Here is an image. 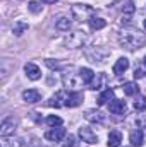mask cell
<instances>
[{
    "mask_svg": "<svg viewBox=\"0 0 146 147\" xmlns=\"http://www.w3.org/2000/svg\"><path fill=\"white\" fill-rule=\"evenodd\" d=\"M134 108L136 110H146V98H143V96H139L138 94V98H136V101H134Z\"/></svg>",
    "mask_w": 146,
    "mask_h": 147,
    "instance_id": "cell-27",
    "label": "cell"
},
{
    "mask_svg": "<svg viewBox=\"0 0 146 147\" xmlns=\"http://www.w3.org/2000/svg\"><path fill=\"white\" fill-rule=\"evenodd\" d=\"M84 118L91 123H103L105 121V115L102 111H96V110H88L84 113Z\"/></svg>",
    "mask_w": 146,
    "mask_h": 147,
    "instance_id": "cell-11",
    "label": "cell"
},
{
    "mask_svg": "<svg viewBox=\"0 0 146 147\" xmlns=\"http://www.w3.org/2000/svg\"><path fill=\"white\" fill-rule=\"evenodd\" d=\"M105 82H107V75H105V74H98V75H96V79H93V82L89 84V89H93V91L102 89Z\"/></svg>",
    "mask_w": 146,
    "mask_h": 147,
    "instance_id": "cell-20",
    "label": "cell"
},
{
    "mask_svg": "<svg viewBox=\"0 0 146 147\" xmlns=\"http://www.w3.org/2000/svg\"><path fill=\"white\" fill-rule=\"evenodd\" d=\"M136 125L139 128H146V110H141L136 115Z\"/></svg>",
    "mask_w": 146,
    "mask_h": 147,
    "instance_id": "cell-25",
    "label": "cell"
},
{
    "mask_svg": "<svg viewBox=\"0 0 146 147\" xmlns=\"http://www.w3.org/2000/svg\"><path fill=\"white\" fill-rule=\"evenodd\" d=\"M124 12H127V14H132V12H134V0H127V2H126Z\"/></svg>",
    "mask_w": 146,
    "mask_h": 147,
    "instance_id": "cell-28",
    "label": "cell"
},
{
    "mask_svg": "<svg viewBox=\"0 0 146 147\" xmlns=\"http://www.w3.org/2000/svg\"><path fill=\"white\" fill-rule=\"evenodd\" d=\"M79 137H81L83 142H86V144H96V142H98L96 134H95L91 128H88V127H81V128H79Z\"/></svg>",
    "mask_w": 146,
    "mask_h": 147,
    "instance_id": "cell-9",
    "label": "cell"
},
{
    "mask_svg": "<svg viewBox=\"0 0 146 147\" xmlns=\"http://www.w3.org/2000/svg\"><path fill=\"white\" fill-rule=\"evenodd\" d=\"M26 31H28V24H26V22H16L14 28H12V33H14L16 36H21V34H24Z\"/></svg>",
    "mask_w": 146,
    "mask_h": 147,
    "instance_id": "cell-24",
    "label": "cell"
},
{
    "mask_svg": "<svg viewBox=\"0 0 146 147\" xmlns=\"http://www.w3.org/2000/svg\"><path fill=\"white\" fill-rule=\"evenodd\" d=\"M127 69H129V60H127L126 57H120V58L115 62V65H113V74H115V75H120V74L126 72Z\"/></svg>",
    "mask_w": 146,
    "mask_h": 147,
    "instance_id": "cell-17",
    "label": "cell"
},
{
    "mask_svg": "<svg viewBox=\"0 0 146 147\" xmlns=\"http://www.w3.org/2000/svg\"><path fill=\"white\" fill-rule=\"evenodd\" d=\"M108 101H113V91H112L110 87L108 89H105V91L100 94V98H98V105H100V106H105Z\"/></svg>",
    "mask_w": 146,
    "mask_h": 147,
    "instance_id": "cell-21",
    "label": "cell"
},
{
    "mask_svg": "<svg viewBox=\"0 0 146 147\" xmlns=\"http://www.w3.org/2000/svg\"><path fill=\"white\" fill-rule=\"evenodd\" d=\"M89 26H91V29H103L105 26H107V22H105V19H102V17H96V16H93L91 19H89Z\"/></svg>",
    "mask_w": 146,
    "mask_h": 147,
    "instance_id": "cell-22",
    "label": "cell"
},
{
    "mask_svg": "<svg viewBox=\"0 0 146 147\" xmlns=\"http://www.w3.org/2000/svg\"><path fill=\"white\" fill-rule=\"evenodd\" d=\"M86 57H88V60L93 62V63H96V62H98V63H103L105 58L108 57V51L103 50V48H100V46H95V48H91V50L86 51Z\"/></svg>",
    "mask_w": 146,
    "mask_h": 147,
    "instance_id": "cell-5",
    "label": "cell"
},
{
    "mask_svg": "<svg viewBox=\"0 0 146 147\" xmlns=\"http://www.w3.org/2000/svg\"><path fill=\"white\" fill-rule=\"evenodd\" d=\"M145 65H146V57H145Z\"/></svg>",
    "mask_w": 146,
    "mask_h": 147,
    "instance_id": "cell-34",
    "label": "cell"
},
{
    "mask_svg": "<svg viewBox=\"0 0 146 147\" xmlns=\"http://www.w3.org/2000/svg\"><path fill=\"white\" fill-rule=\"evenodd\" d=\"M129 142L134 147H141L143 142H145V134H143L141 130H132L131 135H129Z\"/></svg>",
    "mask_w": 146,
    "mask_h": 147,
    "instance_id": "cell-15",
    "label": "cell"
},
{
    "mask_svg": "<svg viewBox=\"0 0 146 147\" xmlns=\"http://www.w3.org/2000/svg\"><path fill=\"white\" fill-rule=\"evenodd\" d=\"M122 89H124V92H126L127 96H136V94H139V89H138V86H136L134 82H126V84L122 86Z\"/></svg>",
    "mask_w": 146,
    "mask_h": 147,
    "instance_id": "cell-23",
    "label": "cell"
},
{
    "mask_svg": "<svg viewBox=\"0 0 146 147\" xmlns=\"http://www.w3.org/2000/svg\"><path fill=\"white\" fill-rule=\"evenodd\" d=\"M88 43V34L84 31H72L64 38V45L67 48H83Z\"/></svg>",
    "mask_w": 146,
    "mask_h": 147,
    "instance_id": "cell-2",
    "label": "cell"
},
{
    "mask_svg": "<svg viewBox=\"0 0 146 147\" xmlns=\"http://www.w3.org/2000/svg\"><path fill=\"white\" fill-rule=\"evenodd\" d=\"M29 10L33 12V14H38V12H41V5L38 3V2H29Z\"/></svg>",
    "mask_w": 146,
    "mask_h": 147,
    "instance_id": "cell-29",
    "label": "cell"
},
{
    "mask_svg": "<svg viewBox=\"0 0 146 147\" xmlns=\"http://www.w3.org/2000/svg\"><path fill=\"white\" fill-rule=\"evenodd\" d=\"M120 142H122V134H120L119 130H113V132H110V134H108V142H107V146H108V147H119V146H120Z\"/></svg>",
    "mask_w": 146,
    "mask_h": 147,
    "instance_id": "cell-18",
    "label": "cell"
},
{
    "mask_svg": "<svg viewBox=\"0 0 146 147\" xmlns=\"http://www.w3.org/2000/svg\"><path fill=\"white\" fill-rule=\"evenodd\" d=\"M79 75H81V80L84 82V84H91L93 82V79H95V72L91 70V69H88V67H83V69H79Z\"/></svg>",
    "mask_w": 146,
    "mask_h": 147,
    "instance_id": "cell-19",
    "label": "cell"
},
{
    "mask_svg": "<svg viewBox=\"0 0 146 147\" xmlns=\"http://www.w3.org/2000/svg\"><path fill=\"white\" fill-rule=\"evenodd\" d=\"M64 147H76V139H74L72 135L67 137V142L64 144Z\"/></svg>",
    "mask_w": 146,
    "mask_h": 147,
    "instance_id": "cell-30",
    "label": "cell"
},
{
    "mask_svg": "<svg viewBox=\"0 0 146 147\" xmlns=\"http://www.w3.org/2000/svg\"><path fill=\"white\" fill-rule=\"evenodd\" d=\"M65 137V128H62V127H53V128H50L46 134H45V139H48V140H52V142H59V140H62Z\"/></svg>",
    "mask_w": 146,
    "mask_h": 147,
    "instance_id": "cell-8",
    "label": "cell"
},
{
    "mask_svg": "<svg viewBox=\"0 0 146 147\" xmlns=\"http://www.w3.org/2000/svg\"><path fill=\"white\" fill-rule=\"evenodd\" d=\"M108 110L112 115H117V116H122L126 115L127 111V106H126V101H120V99H113L108 105Z\"/></svg>",
    "mask_w": 146,
    "mask_h": 147,
    "instance_id": "cell-10",
    "label": "cell"
},
{
    "mask_svg": "<svg viewBox=\"0 0 146 147\" xmlns=\"http://www.w3.org/2000/svg\"><path fill=\"white\" fill-rule=\"evenodd\" d=\"M143 75H145V74H143L141 69H136V70H134V77H136V79H141Z\"/></svg>",
    "mask_w": 146,
    "mask_h": 147,
    "instance_id": "cell-31",
    "label": "cell"
},
{
    "mask_svg": "<svg viewBox=\"0 0 146 147\" xmlns=\"http://www.w3.org/2000/svg\"><path fill=\"white\" fill-rule=\"evenodd\" d=\"M16 127H17V120L14 116H9L2 121L0 125V135L2 137H9V135H14L16 132Z\"/></svg>",
    "mask_w": 146,
    "mask_h": 147,
    "instance_id": "cell-6",
    "label": "cell"
},
{
    "mask_svg": "<svg viewBox=\"0 0 146 147\" xmlns=\"http://www.w3.org/2000/svg\"><path fill=\"white\" fill-rule=\"evenodd\" d=\"M145 29H146V19H145Z\"/></svg>",
    "mask_w": 146,
    "mask_h": 147,
    "instance_id": "cell-33",
    "label": "cell"
},
{
    "mask_svg": "<svg viewBox=\"0 0 146 147\" xmlns=\"http://www.w3.org/2000/svg\"><path fill=\"white\" fill-rule=\"evenodd\" d=\"M24 72L28 75V79H31V80H38L41 77V70H40V67L35 65V63H26L24 65Z\"/></svg>",
    "mask_w": 146,
    "mask_h": 147,
    "instance_id": "cell-13",
    "label": "cell"
},
{
    "mask_svg": "<svg viewBox=\"0 0 146 147\" xmlns=\"http://www.w3.org/2000/svg\"><path fill=\"white\" fill-rule=\"evenodd\" d=\"M41 2H43V3H55L57 0H41Z\"/></svg>",
    "mask_w": 146,
    "mask_h": 147,
    "instance_id": "cell-32",
    "label": "cell"
},
{
    "mask_svg": "<svg viewBox=\"0 0 146 147\" xmlns=\"http://www.w3.org/2000/svg\"><path fill=\"white\" fill-rule=\"evenodd\" d=\"M119 43L122 48L134 51L146 45V34L143 31H139L138 28H124L119 33Z\"/></svg>",
    "mask_w": 146,
    "mask_h": 147,
    "instance_id": "cell-1",
    "label": "cell"
},
{
    "mask_svg": "<svg viewBox=\"0 0 146 147\" xmlns=\"http://www.w3.org/2000/svg\"><path fill=\"white\" fill-rule=\"evenodd\" d=\"M76 75H79V70H77V74H74L72 67H71L67 72L62 75V82H64V86H65L67 89H69V87H71V89H77L81 84H84V82L81 80V77H77V79H76Z\"/></svg>",
    "mask_w": 146,
    "mask_h": 147,
    "instance_id": "cell-4",
    "label": "cell"
},
{
    "mask_svg": "<svg viewBox=\"0 0 146 147\" xmlns=\"http://www.w3.org/2000/svg\"><path fill=\"white\" fill-rule=\"evenodd\" d=\"M71 10L77 21H89L95 16V9L91 5H86V3H74Z\"/></svg>",
    "mask_w": 146,
    "mask_h": 147,
    "instance_id": "cell-3",
    "label": "cell"
},
{
    "mask_svg": "<svg viewBox=\"0 0 146 147\" xmlns=\"http://www.w3.org/2000/svg\"><path fill=\"white\" fill-rule=\"evenodd\" d=\"M83 103V94L79 91H72L69 94H65V101H64V106L67 108H76Z\"/></svg>",
    "mask_w": 146,
    "mask_h": 147,
    "instance_id": "cell-7",
    "label": "cell"
},
{
    "mask_svg": "<svg viewBox=\"0 0 146 147\" xmlns=\"http://www.w3.org/2000/svg\"><path fill=\"white\" fill-rule=\"evenodd\" d=\"M71 26H72V22H71V19H69L67 16H59V17L55 19V28H57L59 31H69Z\"/></svg>",
    "mask_w": 146,
    "mask_h": 147,
    "instance_id": "cell-14",
    "label": "cell"
},
{
    "mask_svg": "<svg viewBox=\"0 0 146 147\" xmlns=\"http://www.w3.org/2000/svg\"><path fill=\"white\" fill-rule=\"evenodd\" d=\"M46 125H50V127H60L62 125V118L55 116V115H50V116H46Z\"/></svg>",
    "mask_w": 146,
    "mask_h": 147,
    "instance_id": "cell-26",
    "label": "cell"
},
{
    "mask_svg": "<svg viewBox=\"0 0 146 147\" xmlns=\"http://www.w3.org/2000/svg\"><path fill=\"white\" fill-rule=\"evenodd\" d=\"M65 94H67V92H64V91H59L57 94H53V96L50 98V101H48V106H55V108H60V106H64Z\"/></svg>",
    "mask_w": 146,
    "mask_h": 147,
    "instance_id": "cell-16",
    "label": "cell"
},
{
    "mask_svg": "<svg viewBox=\"0 0 146 147\" xmlns=\"http://www.w3.org/2000/svg\"><path fill=\"white\" fill-rule=\"evenodd\" d=\"M23 99L26 103H29V105H35V103H38L41 99V94H40V91H36V89H26L23 92Z\"/></svg>",
    "mask_w": 146,
    "mask_h": 147,
    "instance_id": "cell-12",
    "label": "cell"
}]
</instances>
